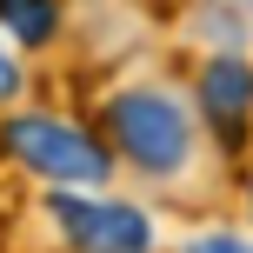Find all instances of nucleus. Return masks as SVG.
<instances>
[{"mask_svg":"<svg viewBox=\"0 0 253 253\" xmlns=\"http://www.w3.org/2000/svg\"><path fill=\"white\" fill-rule=\"evenodd\" d=\"M0 27L20 47H47L60 34V0H0Z\"/></svg>","mask_w":253,"mask_h":253,"instance_id":"39448f33","label":"nucleus"},{"mask_svg":"<svg viewBox=\"0 0 253 253\" xmlns=\"http://www.w3.org/2000/svg\"><path fill=\"white\" fill-rule=\"evenodd\" d=\"M200 107H207V120L213 126H240L253 114V67L247 60H233V53H220V60H207V74H200Z\"/></svg>","mask_w":253,"mask_h":253,"instance_id":"20e7f679","label":"nucleus"},{"mask_svg":"<svg viewBox=\"0 0 253 253\" xmlns=\"http://www.w3.org/2000/svg\"><path fill=\"white\" fill-rule=\"evenodd\" d=\"M20 93V60H7V47H0V107Z\"/></svg>","mask_w":253,"mask_h":253,"instance_id":"0eeeda50","label":"nucleus"},{"mask_svg":"<svg viewBox=\"0 0 253 253\" xmlns=\"http://www.w3.org/2000/svg\"><path fill=\"white\" fill-rule=\"evenodd\" d=\"M187 253H253L240 233H200V240H187Z\"/></svg>","mask_w":253,"mask_h":253,"instance_id":"423d86ee","label":"nucleus"},{"mask_svg":"<svg viewBox=\"0 0 253 253\" xmlns=\"http://www.w3.org/2000/svg\"><path fill=\"white\" fill-rule=\"evenodd\" d=\"M47 213L60 220V233L74 253H153V220L140 207L120 200H80V193H53Z\"/></svg>","mask_w":253,"mask_h":253,"instance_id":"7ed1b4c3","label":"nucleus"},{"mask_svg":"<svg viewBox=\"0 0 253 253\" xmlns=\"http://www.w3.org/2000/svg\"><path fill=\"white\" fill-rule=\"evenodd\" d=\"M0 147H7L27 173L53 180V187H100V180L114 173V153L93 133H80L74 120H60V114H13L0 126Z\"/></svg>","mask_w":253,"mask_h":253,"instance_id":"f257e3e1","label":"nucleus"},{"mask_svg":"<svg viewBox=\"0 0 253 253\" xmlns=\"http://www.w3.org/2000/svg\"><path fill=\"white\" fill-rule=\"evenodd\" d=\"M107 133L140 173H180L193 147V126L180 114L173 93H153V87H126L107 100Z\"/></svg>","mask_w":253,"mask_h":253,"instance_id":"f03ea898","label":"nucleus"}]
</instances>
